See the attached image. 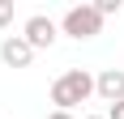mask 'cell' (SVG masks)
Segmentation results:
<instances>
[{"instance_id": "cell-4", "label": "cell", "mask_w": 124, "mask_h": 119, "mask_svg": "<svg viewBox=\"0 0 124 119\" xmlns=\"http://www.w3.org/2000/svg\"><path fill=\"white\" fill-rule=\"evenodd\" d=\"M0 60H4V68H30V60H34V47H30L22 34H9L4 43H0Z\"/></svg>"}, {"instance_id": "cell-9", "label": "cell", "mask_w": 124, "mask_h": 119, "mask_svg": "<svg viewBox=\"0 0 124 119\" xmlns=\"http://www.w3.org/2000/svg\"><path fill=\"white\" fill-rule=\"evenodd\" d=\"M47 119H77L73 111H47Z\"/></svg>"}, {"instance_id": "cell-5", "label": "cell", "mask_w": 124, "mask_h": 119, "mask_svg": "<svg viewBox=\"0 0 124 119\" xmlns=\"http://www.w3.org/2000/svg\"><path fill=\"white\" fill-rule=\"evenodd\" d=\"M94 94L111 106V102H124V68H103L94 77Z\"/></svg>"}, {"instance_id": "cell-3", "label": "cell", "mask_w": 124, "mask_h": 119, "mask_svg": "<svg viewBox=\"0 0 124 119\" xmlns=\"http://www.w3.org/2000/svg\"><path fill=\"white\" fill-rule=\"evenodd\" d=\"M22 38H26L34 51H47L51 43L60 38V26L51 21L47 13H30V17H26V26H22Z\"/></svg>"}, {"instance_id": "cell-8", "label": "cell", "mask_w": 124, "mask_h": 119, "mask_svg": "<svg viewBox=\"0 0 124 119\" xmlns=\"http://www.w3.org/2000/svg\"><path fill=\"white\" fill-rule=\"evenodd\" d=\"M107 119H124V102H111L107 106Z\"/></svg>"}, {"instance_id": "cell-6", "label": "cell", "mask_w": 124, "mask_h": 119, "mask_svg": "<svg viewBox=\"0 0 124 119\" xmlns=\"http://www.w3.org/2000/svg\"><path fill=\"white\" fill-rule=\"evenodd\" d=\"M94 9H99V17L107 21V17H116V13L124 9V0H94Z\"/></svg>"}, {"instance_id": "cell-10", "label": "cell", "mask_w": 124, "mask_h": 119, "mask_svg": "<svg viewBox=\"0 0 124 119\" xmlns=\"http://www.w3.org/2000/svg\"><path fill=\"white\" fill-rule=\"evenodd\" d=\"M81 119H107V115H81Z\"/></svg>"}, {"instance_id": "cell-2", "label": "cell", "mask_w": 124, "mask_h": 119, "mask_svg": "<svg viewBox=\"0 0 124 119\" xmlns=\"http://www.w3.org/2000/svg\"><path fill=\"white\" fill-rule=\"evenodd\" d=\"M60 30L69 38H94V34H103V17H99V9L94 4H73V9H64V17H60Z\"/></svg>"}, {"instance_id": "cell-1", "label": "cell", "mask_w": 124, "mask_h": 119, "mask_svg": "<svg viewBox=\"0 0 124 119\" xmlns=\"http://www.w3.org/2000/svg\"><path fill=\"white\" fill-rule=\"evenodd\" d=\"M47 98H51V111H73L77 102H90V98H94V77H90L86 68H64L60 77L51 81Z\"/></svg>"}, {"instance_id": "cell-7", "label": "cell", "mask_w": 124, "mask_h": 119, "mask_svg": "<svg viewBox=\"0 0 124 119\" xmlns=\"http://www.w3.org/2000/svg\"><path fill=\"white\" fill-rule=\"evenodd\" d=\"M13 17H17V9H13V0H0V30H9Z\"/></svg>"}]
</instances>
